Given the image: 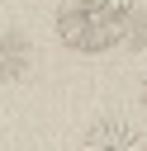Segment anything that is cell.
Instances as JSON below:
<instances>
[{
	"label": "cell",
	"mask_w": 147,
	"mask_h": 151,
	"mask_svg": "<svg viewBox=\"0 0 147 151\" xmlns=\"http://www.w3.org/2000/svg\"><path fill=\"white\" fill-rule=\"evenodd\" d=\"M52 24H57V38L71 52H109V47H119L128 38V19L109 14L95 0H62Z\"/></svg>",
	"instance_id": "obj_1"
},
{
	"label": "cell",
	"mask_w": 147,
	"mask_h": 151,
	"mask_svg": "<svg viewBox=\"0 0 147 151\" xmlns=\"http://www.w3.org/2000/svg\"><path fill=\"white\" fill-rule=\"evenodd\" d=\"M81 151H147V137L123 118H100V123H90Z\"/></svg>",
	"instance_id": "obj_2"
},
{
	"label": "cell",
	"mask_w": 147,
	"mask_h": 151,
	"mask_svg": "<svg viewBox=\"0 0 147 151\" xmlns=\"http://www.w3.org/2000/svg\"><path fill=\"white\" fill-rule=\"evenodd\" d=\"M0 52H5V80H19L24 71H28V38L19 33V28H5V38H0Z\"/></svg>",
	"instance_id": "obj_3"
},
{
	"label": "cell",
	"mask_w": 147,
	"mask_h": 151,
	"mask_svg": "<svg viewBox=\"0 0 147 151\" xmlns=\"http://www.w3.org/2000/svg\"><path fill=\"white\" fill-rule=\"evenodd\" d=\"M128 42H133V47H138V52L147 57V9L128 19Z\"/></svg>",
	"instance_id": "obj_4"
},
{
	"label": "cell",
	"mask_w": 147,
	"mask_h": 151,
	"mask_svg": "<svg viewBox=\"0 0 147 151\" xmlns=\"http://www.w3.org/2000/svg\"><path fill=\"white\" fill-rule=\"evenodd\" d=\"M95 5H104L109 14H123V19H128V14L138 9V0H95Z\"/></svg>",
	"instance_id": "obj_5"
},
{
	"label": "cell",
	"mask_w": 147,
	"mask_h": 151,
	"mask_svg": "<svg viewBox=\"0 0 147 151\" xmlns=\"http://www.w3.org/2000/svg\"><path fill=\"white\" fill-rule=\"evenodd\" d=\"M142 109H147V80H142Z\"/></svg>",
	"instance_id": "obj_6"
}]
</instances>
